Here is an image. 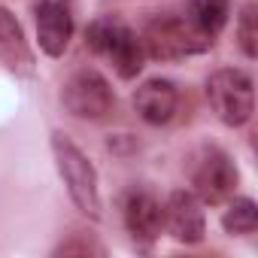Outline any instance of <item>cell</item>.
Segmentation results:
<instances>
[{
    "label": "cell",
    "instance_id": "2",
    "mask_svg": "<svg viewBox=\"0 0 258 258\" xmlns=\"http://www.w3.org/2000/svg\"><path fill=\"white\" fill-rule=\"evenodd\" d=\"M85 43H88V49L94 55L106 58L121 79H134L143 70V61H146L143 40L124 22H118L112 16L94 19L88 25V31H85Z\"/></svg>",
    "mask_w": 258,
    "mask_h": 258
},
{
    "label": "cell",
    "instance_id": "6",
    "mask_svg": "<svg viewBox=\"0 0 258 258\" xmlns=\"http://www.w3.org/2000/svg\"><path fill=\"white\" fill-rule=\"evenodd\" d=\"M191 185L204 204H222L237 188V167L222 149H201L191 164Z\"/></svg>",
    "mask_w": 258,
    "mask_h": 258
},
{
    "label": "cell",
    "instance_id": "10",
    "mask_svg": "<svg viewBox=\"0 0 258 258\" xmlns=\"http://www.w3.org/2000/svg\"><path fill=\"white\" fill-rule=\"evenodd\" d=\"M179 106V91L170 79H146L134 91V109L146 124H167Z\"/></svg>",
    "mask_w": 258,
    "mask_h": 258
},
{
    "label": "cell",
    "instance_id": "5",
    "mask_svg": "<svg viewBox=\"0 0 258 258\" xmlns=\"http://www.w3.org/2000/svg\"><path fill=\"white\" fill-rule=\"evenodd\" d=\"M61 103L67 106L70 115L97 121V118H106L112 112L115 94L97 70H79L67 79V85L61 91Z\"/></svg>",
    "mask_w": 258,
    "mask_h": 258
},
{
    "label": "cell",
    "instance_id": "4",
    "mask_svg": "<svg viewBox=\"0 0 258 258\" xmlns=\"http://www.w3.org/2000/svg\"><path fill=\"white\" fill-rule=\"evenodd\" d=\"M207 100L213 106V112L231 124V127H240L252 118V109H255V88H252V79L243 73V70H234V67H222L216 70L210 79H207Z\"/></svg>",
    "mask_w": 258,
    "mask_h": 258
},
{
    "label": "cell",
    "instance_id": "8",
    "mask_svg": "<svg viewBox=\"0 0 258 258\" xmlns=\"http://www.w3.org/2000/svg\"><path fill=\"white\" fill-rule=\"evenodd\" d=\"M164 228L173 240L179 243H201L207 234V216H204V201L195 191H173L164 204Z\"/></svg>",
    "mask_w": 258,
    "mask_h": 258
},
{
    "label": "cell",
    "instance_id": "9",
    "mask_svg": "<svg viewBox=\"0 0 258 258\" xmlns=\"http://www.w3.org/2000/svg\"><path fill=\"white\" fill-rule=\"evenodd\" d=\"M73 37L70 0H40L37 4V40L49 58H61Z\"/></svg>",
    "mask_w": 258,
    "mask_h": 258
},
{
    "label": "cell",
    "instance_id": "14",
    "mask_svg": "<svg viewBox=\"0 0 258 258\" xmlns=\"http://www.w3.org/2000/svg\"><path fill=\"white\" fill-rule=\"evenodd\" d=\"M237 40H240V49L246 58H255L258 55V7L255 4H246L243 13H240V25H237Z\"/></svg>",
    "mask_w": 258,
    "mask_h": 258
},
{
    "label": "cell",
    "instance_id": "12",
    "mask_svg": "<svg viewBox=\"0 0 258 258\" xmlns=\"http://www.w3.org/2000/svg\"><path fill=\"white\" fill-rule=\"evenodd\" d=\"M231 16V0H188V22L204 31L207 37H216Z\"/></svg>",
    "mask_w": 258,
    "mask_h": 258
},
{
    "label": "cell",
    "instance_id": "1",
    "mask_svg": "<svg viewBox=\"0 0 258 258\" xmlns=\"http://www.w3.org/2000/svg\"><path fill=\"white\" fill-rule=\"evenodd\" d=\"M52 152H55V164H58V173L76 204V210L82 216H88L91 222L100 219V188H97V170L94 164L88 161V155L64 134V131H55L52 134Z\"/></svg>",
    "mask_w": 258,
    "mask_h": 258
},
{
    "label": "cell",
    "instance_id": "3",
    "mask_svg": "<svg viewBox=\"0 0 258 258\" xmlns=\"http://www.w3.org/2000/svg\"><path fill=\"white\" fill-rule=\"evenodd\" d=\"M140 40H143L146 55H152L155 61L188 58L213 46V37H207L188 19H179V16H158L155 22L146 25V34Z\"/></svg>",
    "mask_w": 258,
    "mask_h": 258
},
{
    "label": "cell",
    "instance_id": "13",
    "mask_svg": "<svg viewBox=\"0 0 258 258\" xmlns=\"http://www.w3.org/2000/svg\"><path fill=\"white\" fill-rule=\"evenodd\" d=\"M222 225H225L228 234H237V237L252 234V231L258 228V207H255V201H249V198H234V201L228 204L225 216H222Z\"/></svg>",
    "mask_w": 258,
    "mask_h": 258
},
{
    "label": "cell",
    "instance_id": "7",
    "mask_svg": "<svg viewBox=\"0 0 258 258\" xmlns=\"http://www.w3.org/2000/svg\"><path fill=\"white\" fill-rule=\"evenodd\" d=\"M121 216L124 228L137 243H152L164 231V204L146 191V188H131L121 201Z\"/></svg>",
    "mask_w": 258,
    "mask_h": 258
},
{
    "label": "cell",
    "instance_id": "11",
    "mask_svg": "<svg viewBox=\"0 0 258 258\" xmlns=\"http://www.w3.org/2000/svg\"><path fill=\"white\" fill-rule=\"evenodd\" d=\"M0 64L16 76H34V52L25 40L22 25L7 7H0Z\"/></svg>",
    "mask_w": 258,
    "mask_h": 258
}]
</instances>
